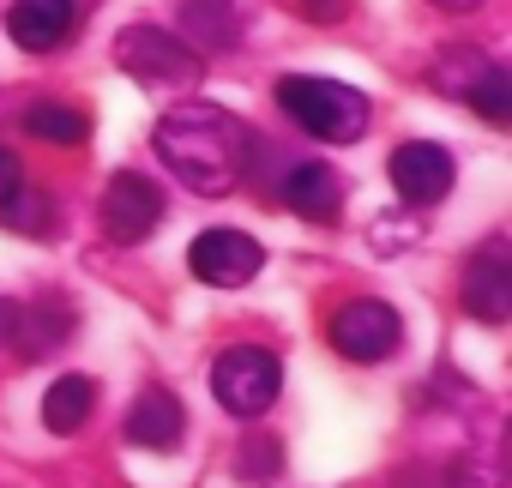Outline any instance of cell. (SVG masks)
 I'll use <instances>...</instances> for the list:
<instances>
[{
    "mask_svg": "<svg viewBox=\"0 0 512 488\" xmlns=\"http://www.w3.org/2000/svg\"><path fill=\"white\" fill-rule=\"evenodd\" d=\"M0 223L19 229V235H49V229H55V199H49L43 187H19V193L7 199V211H0Z\"/></svg>",
    "mask_w": 512,
    "mask_h": 488,
    "instance_id": "cell-17",
    "label": "cell"
},
{
    "mask_svg": "<svg viewBox=\"0 0 512 488\" xmlns=\"http://www.w3.org/2000/svg\"><path fill=\"white\" fill-rule=\"evenodd\" d=\"M284 7H296V13H302L308 25H338L350 0H284Z\"/></svg>",
    "mask_w": 512,
    "mask_h": 488,
    "instance_id": "cell-19",
    "label": "cell"
},
{
    "mask_svg": "<svg viewBox=\"0 0 512 488\" xmlns=\"http://www.w3.org/2000/svg\"><path fill=\"white\" fill-rule=\"evenodd\" d=\"M181 434H187V410H181V398H169L163 386H151V392L127 410V440L145 446V452H169Z\"/></svg>",
    "mask_w": 512,
    "mask_h": 488,
    "instance_id": "cell-13",
    "label": "cell"
},
{
    "mask_svg": "<svg viewBox=\"0 0 512 488\" xmlns=\"http://www.w3.org/2000/svg\"><path fill=\"white\" fill-rule=\"evenodd\" d=\"M211 392H217V404H223L229 416H241V422L266 416V410L278 404V392H284V362H278V350H266V344H229V350L211 362Z\"/></svg>",
    "mask_w": 512,
    "mask_h": 488,
    "instance_id": "cell-3",
    "label": "cell"
},
{
    "mask_svg": "<svg viewBox=\"0 0 512 488\" xmlns=\"http://www.w3.org/2000/svg\"><path fill=\"white\" fill-rule=\"evenodd\" d=\"M278 109L308 133V139H326V145H356L374 121L368 97L344 79H314V73H290L278 79Z\"/></svg>",
    "mask_w": 512,
    "mask_h": 488,
    "instance_id": "cell-2",
    "label": "cell"
},
{
    "mask_svg": "<svg viewBox=\"0 0 512 488\" xmlns=\"http://www.w3.org/2000/svg\"><path fill=\"white\" fill-rule=\"evenodd\" d=\"M464 103H470L482 121H494V127H500V121L512 115V97H506V67H500V61H488V73L470 85V97H464Z\"/></svg>",
    "mask_w": 512,
    "mask_h": 488,
    "instance_id": "cell-18",
    "label": "cell"
},
{
    "mask_svg": "<svg viewBox=\"0 0 512 488\" xmlns=\"http://www.w3.org/2000/svg\"><path fill=\"white\" fill-rule=\"evenodd\" d=\"M386 175H392V187H398L404 205H440L452 193V151L434 145V139H410V145L392 151Z\"/></svg>",
    "mask_w": 512,
    "mask_h": 488,
    "instance_id": "cell-8",
    "label": "cell"
},
{
    "mask_svg": "<svg viewBox=\"0 0 512 488\" xmlns=\"http://www.w3.org/2000/svg\"><path fill=\"white\" fill-rule=\"evenodd\" d=\"M25 187V169H19V157L13 151H0V211H7V199Z\"/></svg>",
    "mask_w": 512,
    "mask_h": 488,
    "instance_id": "cell-20",
    "label": "cell"
},
{
    "mask_svg": "<svg viewBox=\"0 0 512 488\" xmlns=\"http://www.w3.org/2000/svg\"><path fill=\"white\" fill-rule=\"evenodd\" d=\"M97 410V380L91 374H61L49 392H43V428L49 434H79Z\"/></svg>",
    "mask_w": 512,
    "mask_h": 488,
    "instance_id": "cell-14",
    "label": "cell"
},
{
    "mask_svg": "<svg viewBox=\"0 0 512 488\" xmlns=\"http://www.w3.org/2000/svg\"><path fill=\"white\" fill-rule=\"evenodd\" d=\"M157 223H163V193H157V181L139 175V169L109 175V187H103V229H109V241L133 248V241H145Z\"/></svg>",
    "mask_w": 512,
    "mask_h": 488,
    "instance_id": "cell-7",
    "label": "cell"
},
{
    "mask_svg": "<svg viewBox=\"0 0 512 488\" xmlns=\"http://www.w3.org/2000/svg\"><path fill=\"white\" fill-rule=\"evenodd\" d=\"M19 344V302H0V350Z\"/></svg>",
    "mask_w": 512,
    "mask_h": 488,
    "instance_id": "cell-21",
    "label": "cell"
},
{
    "mask_svg": "<svg viewBox=\"0 0 512 488\" xmlns=\"http://www.w3.org/2000/svg\"><path fill=\"white\" fill-rule=\"evenodd\" d=\"M115 67L127 73V79H139V85H151V91H193L199 85V55L175 37V31H163V25H127L121 37H115Z\"/></svg>",
    "mask_w": 512,
    "mask_h": 488,
    "instance_id": "cell-4",
    "label": "cell"
},
{
    "mask_svg": "<svg viewBox=\"0 0 512 488\" xmlns=\"http://www.w3.org/2000/svg\"><path fill=\"white\" fill-rule=\"evenodd\" d=\"M464 314L482 320V326H500L512 314V266H506L500 241H488V248L464 266Z\"/></svg>",
    "mask_w": 512,
    "mask_h": 488,
    "instance_id": "cell-9",
    "label": "cell"
},
{
    "mask_svg": "<svg viewBox=\"0 0 512 488\" xmlns=\"http://www.w3.org/2000/svg\"><path fill=\"white\" fill-rule=\"evenodd\" d=\"M398 344H404V320L380 296H356L332 314V350L350 362H392Z\"/></svg>",
    "mask_w": 512,
    "mask_h": 488,
    "instance_id": "cell-6",
    "label": "cell"
},
{
    "mask_svg": "<svg viewBox=\"0 0 512 488\" xmlns=\"http://www.w3.org/2000/svg\"><path fill=\"white\" fill-rule=\"evenodd\" d=\"M25 133H31V139H43V145H79V139L91 133V115H85V109H73V103L43 97V103H31V109H25Z\"/></svg>",
    "mask_w": 512,
    "mask_h": 488,
    "instance_id": "cell-15",
    "label": "cell"
},
{
    "mask_svg": "<svg viewBox=\"0 0 512 488\" xmlns=\"http://www.w3.org/2000/svg\"><path fill=\"white\" fill-rule=\"evenodd\" d=\"M199 61L205 55H223L235 49L241 37V13H235V0H181V31H175Z\"/></svg>",
    "mask_w": 512,
    "mask_h": 488,
    "instance_id": "cell-12",
    "label": "cell"
},
{
    "mask_svg": "<svg viewBox=\"0 0 512 488\" xmlns=\"http://www.w3.org/2000/svg\"><path fill=\"white\" fill-rule=\"evenodd\" d=\"M73 332V320L61 314V308H19V356H43V350H55L61 338Z\"/></svg>",
    "mask_w": 512,
    "mask_h": 488,
    "instance_id": "cell-16",
    "label": "cell"
},
{
    "mask_svg": "<svg viewBox=\"0 0 512 488\" xmlns=\"http://www.w3.org/2000/svg\"><path fill=\"white\" fill-rule=\"evenodd\" d=\"M260 266H266V248L247 229H229V223L199 229L193 248H187V272L211 290H241V284L260 278Z\"/></svg>",
    "mask_w": 512,
    "mask_h": 488,
    "instance_id": "cell-5",
    "label": "cell"
},
{
    "mask_svg": "<svg viewBox=\"0 0 512 488\" xmlns=\"http://www.w3.org/2000/svg\"><path fill=\"white\" fill-rule=\"evenodd\" d=\"M440 13H476V7H488V0H434Z\"/></svg>",
    "mask_w": 512,
    "mask_h": 488,
    "instance_id": "cell-22",
    "label": "cell"
},
{
    "mask_svg": "<svg viewBox=\"0 0 512 488\" xmlns=\"http://www.w3.org/2000/svg\"><path fill=\"white\" fill-rule=\"evenodd\" d=\"M157 157L169 163V175L187 187V193H205V199H223L241 187L247 175V151H253V133L223 109V103H175L157 133H151Z\"/></svg>",
    "mask_w": 512,
    "mask_h": 488,
    "instance_id": "cell-1",
    "label": "cell"
},
{
    "mask_svg": "<svg viewBox=\"0 0 512 488\" xmlns=\"http://www.w3.org/2000/svg\"><path fill=\"white\" fill-rule=\"evenodd\" d=\"M79 25V7L73 0H13L7 7V37L31 55H55Z\"/></svg>",
    "mask_w": 512,
    "mask_h": 488,
    "instance_id": "cell-10",
    "label": "cell"
},
{
    "mask_svg": "<svg viewBox=\"0 0 512 488\" xmlns=\"http://www.w3.org/2000/svg\"><path fill=\"white\" fill-rule=\"evenodd\" d=\"M278 199H284L296 217H308V223H332L338 205H344V181H338L326 163H290L284 181H278Z\"/></svg>",
    "mask_w": 512,
    "mask_h": 488,
    "instance_id": "cell-11",
    "label": "cell"
}]
</instances>
